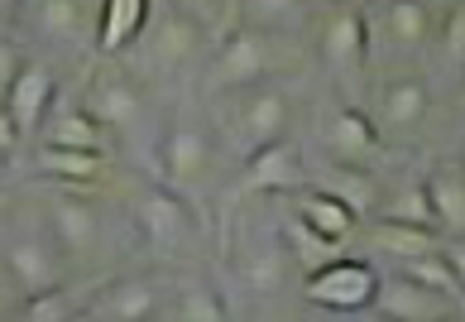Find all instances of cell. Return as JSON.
Wrapping results in <instances>:
<instances>
[{
    "instance_id": "5bb4252c",
    "label": "cell",
    "mask_w": 465,
    "mask_h": 322,
    "mask_svg": "<svg viewBox=\"0 0 465 322\" xmlns=\"http://www.w3.org/2000/svg\"><path fill=\"white\" fill-rule=\"evenodd\" d=\"M235 275H240V284H245L254 298L283 294L288 289V275H292V256H288L283 236H254L250 246H240Z\"/></svg>"
},
{
    "instance_id": "ac0fdd59",
    "label": "cell",
    "mask_w": 465,
    "mask_h": 322,
    "mask_svg": "<svg viewBox=\"0 0 465 322\" xmlns=\"http://www.w3.org/2000/svg\"><path fill=\"white\" fill-rule=\"evenodd\" d=\"M149 20V0H106L96 15V48L101 54H125L140 39V29Z\"/></svg>"
},
{
    "instance_id": "7a4b0ae2",
    "label": "cell",
    "mask_w": 465,
    "mask_h": 322,
    "mask_svg": "<svg viewBox=\"0 0 465 322\" xmlns=\"http://www.w3.org/2000/svg\"><path fill=\"white\" fill-rule=\"evenodd\" d=\"M48 241L58 246L67 269L92 265L101 250H106V212H101L82 188L58 193L54 202H48Z\"/></svg>"
},
{
    "instance_id": "6da1fadb",
    "label": "cell",
    "mask_w": 465,
    "mask_h": 322,
    "mask_svg": "<svg viewBox=\"0 0 465 322\" xmlns=\"http://www.w3.org/2000/svg\"><path fill=\"white\" fill-rule=\"evenodd\" d=\"M130 216H134V226H140L144 246L153 250V256H163V260H183L187 250L202 246V216H197V207L183 193L168 188V183L144 188L140 197H134Z\"/></svg>"
},
{
    "instance_id": "d6986e66",
    "label": "cell",
    "mask_w": 465,
    "mask_h": 322,
    "mask_svg": "<svg viewBox=\"0 0 465 322\" xmlns=\"http://www.w3.org/2000/svg\"><path fill=\"white\" fill-rule=\"evenodd\" d=\"M422 197H427V207H432L441 236H451V231L460 236V226H465V174H460V164L432 168L422 183Z\"/></svg>"
},
{
    "instance_id": "8fae6325",
    "label": "cell",
    "mask_w": 465,
    "mask_h": 322,
    "mask_svg": "<svg viewBox=\"0 0 465 322\" xmlns=\"http://www.w3.org/2000/svg\"><path fill=\"white\" fill-rule=\"evenodd\" d=\"M370 308L384 322H456L460 317V298L418 289V284H408V279L393 275V279H379Z\"/></svg>"
},
{
    "instance_id": "484cf974",
    "label": "cell",
    "mask_w": 465,
    "mask_h": 322,
    "mask_svg": "<svg viewBox=\"0 0 465 322\" xmlns=\"http://www.w3.org/2000/svg\"><path fill=\"white\" fill-rule=\"evenodd\" d=\"M374 250H384V256H393V260H418V256H437V250L446 246L441 236H432V231H412V226H389V222H379L374 226Z\"/></svg>"
},
{
    "instance_id": "d590c367",
    "label": "cell",
    "mask_w": 465,
    "mask_h": 322,
    "mask_svg": "<svg viewBox=\"0 0 465 322\" xmlns=\"http://www.w3.org/2000/svg\"><path fill=\"white\" fill-rule=\"evenodd\" d=\"M374 322H384V317H374Z\"/></svg>"
},
{
    "instance_id": "277c9868",
    "label": "cell",
    "mask_w": 465,
    "mask_h": 322,
    "mask_svg": "<svg viewBox=\"0 0 465 322\" xmlns=\"http://www.w3.org/2000/svg\"><path fill=\"white\" fill-rule=\"evenodd\" d=\"M197 44H202V20L187 5H149V20L140 29V39H134L140 58L153 67V73H173V67H183L197 54Z\"/></svg>"
},
{
    "instance_id": "7c38bea8",
    "label": "cell",
    "mask_w": 465,
    "mask_h": 322,
    "mask_svg": "<svg viewBox=\"0 0 465 322\" xmlns=\"http://www.w3.org/2000/svg\"><path fill=\"white\" fill-rule=\"evenodd\" d=\"M317 54L331 73H355L370 54V20L360 5H336L326 10L322 34H317Z\"/></svg>"
},
{
    "instance_id": "9a60e30c",
    "label": "cell",
    "mask_w": 465,
    "mask_h": 322,
    "mask_svg": "<svg viewBox=\"0 0 465 322\" xmlns=\"http://www.w3.org/2000/svg\"><path fill=\"white\" fill-rule=\"evenodd\" d=\"M427 106H432V96H427V82L422 77H389L384 87H379V101H374V135H408L427 121Z\"/></svg>"
},
{
    "instance_id": "7402d4cb",
    "label": "cell",
    "mask_w": 465,
    "mask_h": 322,
    "mask_svg": "<svg viewBox=\"0 0 465 322\" xmlns=\"http://www.w3.org/2000/svg\"><path fill=\"white\" fill-rule=\"evenodd\" d=\"M432 15H437V10H432V5H418V0H393V5L379 10V20H384L389 39L418 48V44H427V39L437 34V20H432Z\"/></svg>"
},
{
    "instance_id": "4fadbf2b",
    "label": "cell",
    "mask_w": 465,
    "mask_h": 322,
    "mask_svg": "<svg viewBox=\"0 0 465 322\" xmlns=\"http://www.w3.org/2000/svg\"><path fill=\"white\" fill-rule=\"evenodd\" d=\"M240 188L245 193H298V188H307L302 149L292 140L254 149V155L245 159V174H240Z\"/></svg>"
},
{
    "instance_id": "4dcf8cb0",
    "label": "cell",
    "mask_w": 465,
    "mask_h": 322,
    "mask_svg": "<svg viewBox=\"0 0 465 322\" xmlns=\"http://www.w3.org/2000/svg\"><path fill=\"white\" fill-rule=\"evenodd\" d=\"M441 48H446V63H456L460 67V58H465V10L456 5V10H446L441 15Z\"/></svg>"
},
{
    "instance_id": "e575fe53",
    "label": "cell",
    "mask_w": 465,
    "mask_h": 322,
    "mask_svg": "<svg viewBox=\"0 0 465 322\" xmlns=\"http://www.w3.org/2000/svg\"><path fill=\"white\" fill-rule=\"evenodd\" d=\"M0 174H5V159H0Z\"/></svg>"
},
{
    "instance_id": "44dd1931",
    "label": "cell",
    "mask_w": 465,
    "mask_h": 322,
    "mask_svg": "<svg viewBox=\"0 0 465 322\" xmlns=\"http://www.w3.org/2000/svg\"><path fill=\"white\" fill-rule=\"evenodd\" d=\"M34 164H39V174L58 178V183H73V188H92V183L106 174V164H111V159H101V155H77V149H48V145H39Z\"/></svg>"
},
{
    "instance_id": "83f0119b",
    "label": "cell",
    "mask_w": 465,
    "mask_h": 322,
    "mask_svg": "<svg viewBox=\"0 0 465 322\" xmlns=\"http://www.w3.org/2000/svg\"><path fill=\"white\" fill-rule=\"evenodd\" d=\"M173 322H231V313H226V303H221V294L212 284L187 279L173 298Z\"/></svg>"
},
{
    "instance_id": "d4e9b609",
    "label": "cell",
    "mask_w": 465,
    "mask_h": 322,
    "mask_svg": "<svg viewBox=\"0 0 465 322\" xmlns=\"http://www.w3.org/2000/svg\"><path fill=\"white\" fill-rule=\"evenodd\" d=\"M379 222H389V226H412V231H432V236H441V226H437V216H432V207H427V197H422V188H418V183H408V188L389 193V197H384V207H379Z\"/></svg>"
},
{
    "instance_id": "4316f807",
    "label": "cell",
    "mask_w": 465,
    "mask_h": 322,
    "mask_svg": "<svg viewBox=\"0 0 465 322\" xmlns=\"http://www.w3.org/2000/svg\"><path fill=\"white\" fill-rule=\"evenodd\" d=\"M331 149L341 159H370L374 149H379V135H374V126H370V116L365 111H355V106H346L331 121Z\"/></svg>"
},
{
    "instance_id": "e0dca14e",
    "label": "cell",
    "mask_w": 465,
    "mask_h": 322,
    "mask_svg": "<svg viewBox=\"0 0 465 322\" xmlns=\"http://www.w3.org/2000/svg\"><path fill=\"white\" fill-rule=\"evenodd\" d=\"M292 216H298V222H302L307 231H312V236H322L326 246L351 241V236H355V222H360L355 212H346V207H341V202H336L331 193L312 188V183L292 193Z\"/></svg>"
},
{
    "instance_id": "52a82bcc",
    "label": "cell",
    "mask_w": 465,
    "mask_h": 322,
    "mask_svg": "<svg viewBox=\"0 0 465 322\" xmlns=\"http://www.w3.org/2000/svg\"><path fill=\"white\" fill-rule=\"evenodd\" d=\"M288 121H292V106L283 87H250L245 96H235V116H231L235 149L250 159L254 149L288 140Z\"/></svg>"
},
{
    "instance_id": "3957f363",
    "label": "cell",
    "mask_w": 465,
    "mask_h": 322,
    "mask_svg": "<svg viewBox=\"0 0 465 322\" xmlns=\"http://www.w3.org/2000/svg\"><path fill=\"white\" fill-rule=\"evenodd\" d=\"M0 275L15 284L20 298H39V294L63 289V284L73 279V269H67V260L58 256V246L48 241V236L20 231L0 246Z\"/></svg>"
},
{
    "instance_id": "1f68e13d",
    "label": "cell",
    "mask_w": 465,
    "mask_h": 322,
    "mask_svg": "<svg viewBox=\"0 0 465 322\" xmlns=\"http://www.w3.org/2000/svg\"><path fill=\"white\" fill-rule=\"evenodd\" d=\"M20 67H25V58H20V48L0 39V101H5V92H10V82L20 77Z\"/></svg>"
},
{
    "instance_id": "ba28073f",
    "label": "cell",
    "mask_w": 465,
    "mask_h": 322,
    "mask_svg": "<svg viewBox=\"0 0 465 322\" xmlns=\"http://www.w3.org/2000/svg\"><path fill=\"white\" fill-rule=\"evenodd\" d=\"M374 289H379V275L370 260H326L322 269L307 275V303H317L326 313H360L374 303Z\"/></svg>"
},
{
    "instance_id": "d6a6232c",
    "label": "cell",
    "mask_w": 465,
    "mask_h": 322,
    "mask_svg": "<svg viewBox=\"0 0 465 322\" xmlns=\"http://www.w3.org/2000/svg\"><path fill=\"white\" fill-rule=\"evenodd\" d=\"M15 149H20V130H15V121H10V111L0 106V159H10Z\"/></svg>"
},
{
    "instance_id": "603a6c76",
    "label": "cell",
    "mask_w": 465,
    "mask_h": 322,
    "mask_svg": "<svg viewBox=\"0 0 465 322\" xmlns=\"http://www.w3.org/2000/svg\"><path fill=\"white\" fill-rule=\"evenodd\" d=\"M87 294H92V289H73V284H63V289H54V294L25 298L5 322H77L82 298H87Z\"/></svg>"
},
{
    "instance_id": "30bf717a",
    "label": "cell",
    "mask_w": 465,
    "mask_h": 322,
    "mask_svg": "<svg viewBox=\"0 0 465 322\" xmlns=\"http://www.w3.org/2000/svg\"><path fill=\"white\" fill-rule=\"evenodd\" d=\"M87 116L115 140V135H134L144 126V87L134 82L125 67L101 73L87 92Z\"/></svg>"
},
{
    "instance_id": "2e32d148",
    "label": "cell",
    "mask_w": 465,
    "mask_h": 322,
    "mask_svg": "<svg viewBox=\"0 0 465 322\" xmlns=\"http://www.w3.org/2000/svg\"><path fill=\"white\" fill-rule=\"evenodd\" d=\"M0 106L10 111V121H15V130H20V135L39 130L44 116H48V106H54V73H48V67H39V63H25L20 77L10 82V92H5V101H0Z\"/></svg>"
},
{
    "instance_id": "8992f818",
    "label": "cell",
    "mask_w": 465,
    "mask_h": 322,
    "mask_svg": "<svg viewBox=\"0 0 465 322\" xmlns=\"http://www.w3.org/2000/svg\"><path fill=\"white\" fill-rule=\"evenodd\" d=\"M269 63H273V44L260 29L240 25L226 34V44L216 48L212 67H206V92H245L254 82H264Z\"/></svg>"
},
{
    "instance_id": "8d00e7d4",
    "label": "cell",
    "mask_w": 465,
    "mask_h": 322,
    "mask_svg": "<svg viewBox=\"0 0 465 322\" xmlns=\"http://www.w3.org/2000/svg\"><path fill=\"white\" fill-rule=\"evenodd\" d=\"M456 322H460V317H456Z\"/></svg>"
},
{
    "instance_id": "f1b7e54d",
    "label": "cell",
    "mask_w": 465,
    "mask_h": 322,
    "mask_svg": "<svg viewBox=\"0 0 465 322\" xmlns=\"http://www.w3.org/2000/svg\"><path fill=\"white\" fill-rule=\"evenodd\" d=\"M399 279L418 284V289H432V294H446V298H460V275L441 260V250H437V256L403 260V265H399Z\"/></svg>"
},
{
    "instance_id": "ffe728a7",
    "label": "cell",
    "mask_w": 465,
    "mask_h": 322,
    "mask_svg": "<svg viewBox=\"0 0 465 322\" xmlns=\"http://www.w3.org/2000/svg\"><path fill=\"white\" fill-rule=\"evenodd\" d=\"M44 145L48 149H77V155H101L111 159V135L101 130L87 111H58L54 121L44 126Z\"/></svg>"
},
{
    "instance_id": "5b68a950",
    "label": "cell",
    "mask_w": 465,
    "mask_h": 322,
    "mask_svg": "<svg viewBox=\"0 0 465 322\" xmlns=\"http://www.w3.org/2000/svg\"><path fill=\"white\" fill-rule=\"evenodd\" d=\"M163 303H168V289L159 275H120L92 289L77 322H149L163 313Z\"/></svg>"
},
{
    "instance_id": "f546056e",
    "label": "cell",
    "mask_w": 465,
    "mask_h": 322,
    "mask_svg": "<svg viewBox=\"0 0 465 322\" xmlns=\"http://www.w3.org/2000/svg\"><path fill=\"white\" fill-rule=\"evenodd\" d=\"M283 246H288V256H292V260H302V265H312V269H322L326 260H336V256H331V246H326L322 236L307 231L298 216H288V222H283Z\"/></svg>"
},
{
    "instance_id": "836d02e7",
    "label": "cell",
    "mask_w": 465,
    "mask_h": 322,
    "mask_svg": "<svg viewBox=\"0 0 465 322\" xmlns=\"http://www.w3.org/2000/svg\"><path fill=\"white\" fill-rule=\"evenodd\" d=\"M20 303H25V298L15 294V284H10L5 275H0V322H5V317H10L15 308H20Z\"/></svg>"
},
{
    "instance_id": "cb8c5ba5",
    "label": "cell",
    "mask_w": 465,
    "mask_h": 322,
    "mask_svg": "<svg viewBox=\"0 0 465 322\" xmlns=\"http://www.w3.org/2000/svg\"><path fill=\"white\" fill-rule=\"evenodd\" d=\"M39 29L54 34V39H96V20H87V15H101L96 5H77V0H44L39 10Z\"/></svg>"
},
{
    "instance_id": "9c48e42d",
    "label": "cell",
    "mask_w": 465,
    "mask_h": 322,
    "mask_svg": "<svg viewBox=\"0 0 465 322\" xmlns=\"http://www.w3.org/2000/svg\"><path fill=\"white\" fill-rule=\"evenodd\" d=\"M212 164H216L212 135H206V126L197 121V116L183 111L178 121L163 130V140H159L163 178L173 183V188H197V183H206V174H212Z\"/></svg>"
}]
</instances>
